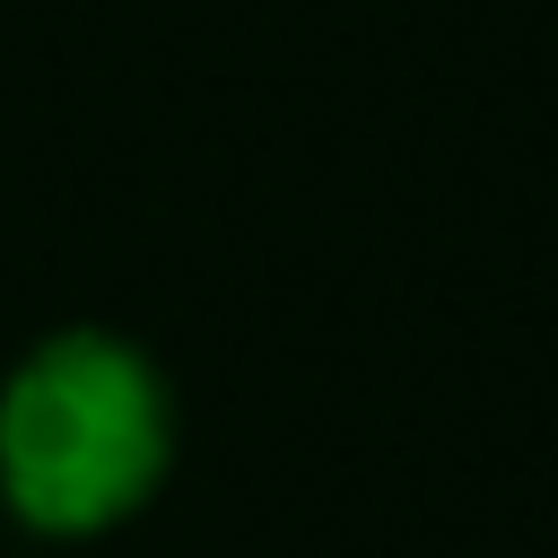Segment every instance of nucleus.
<instances>
[{
    "label": "nucleus",
    "mask_w": 558,
    "mask_h": 558,
    "mask_svg": "<svg viewBox=\"0 0 558 558\" xmlns=\"http://www.w3.org/2000/svg\"><path fill=\"white\" fill-rule=\"evenodd\" d=\"M157 366L113 331H61L0 384V497L35 532H105L166 471Z\"/></svg>",
    "instance_id": "f257e3e1"
}]
</instances>
